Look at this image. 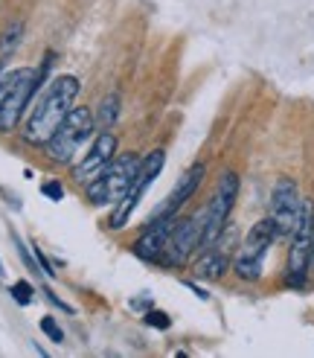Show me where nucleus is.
I'll use <instances>...</instances> for the list:
<instances>
[{"label":"nucleus","mask_w":314,"mask_h":358,"mask_svg":"<svg viewBox=\"0 0 314 358\" xmlns=\"http://www.w3.org/2000/svg\"><path fill=\"white\" fill-rule=\"evenodd\" d=\"M50 59L41 70H32V67H17L12 73L0 76V134H9L15 131V125L21 122L27 105L32 102V96L38 94L41 82L47 79V70H50Z\"/></svg>","instance_id":"obj_2"},{"label":"nucleus","mask_w":314,"mask_h":358,"mask_svg":"<svg viewBox=\"0 0 314 358\" xmlns=\"http://www.w3.org/2000/svg\"><path fill=\"white\" fill-rule=\"evenodd\" d=\"M117 114H119V96L117 94L105 96L102 105H99V114H96V129L111 131V125L117 122Z\"/></svg>","instance_id":"obj_14"},{"label":"nucleus","mask_w":314,"mask_h":358,"mask_svg":"<svg viewBox=\"0 0 314 358\" xmlns=\"http://www.w3.org/2000/svg\"><path fill=\"white\" fill-rule=\"evenodd\" d=\"M137 172H140L137 155H117L111 164L105 166V172L87 184V201L96 204V207H105V204L114 207L122 195L131 189Z\"/></svg>","instance_id":"obj_3"},{"label":"nucleus","mask_w":314,"mask_h":358,"mask_svg":"<svg viewBox=\"0 0 314 358\" xmlns=\"http://www.w3.org/2000/svg\"><path fill=\"white\" fill-rule=\"evenodd\" d=\"M41 192L47 195V199H52V201H61V199H64V187H61L59 181H47V184H41Z\"/></svg>","instance_id":"obj_19"},{"label":"nucleus","mask_w":314,"mask_h":358,"mask_svg":"<svg viewBox=\"0 0 314 358\" xmlns=\"http://www.w3.org/2000/svg\"><path fill=\"white\" fill-rule=\"evenodd\" d=\"M227 265H230V257H227V250H216V245H213V248L204 250L201 262L195 265V277H198V280H218V277L227 271Z\"/></svg>","instance_id":"obj_13"},{"label":"nucleus","mask_w":314,"mask_h":358,"mask_svg":"<svg viewBox=\"0 0 314 358\" xmlns=\"http://www.w3.org/2000/svg\"><path fill=\"white\" fill-rule=\"evenodd\" d=\"M79 96V79L76 76H59L52 79L50 87L44 91V96L35 102V108L27 120L24 137L35 146H44V143L56 134V129L64 122V117L73 108V102Z\"/></svg>","instance_id":"obj_1"},{"label":"nucleus","mask_w":314,"mask_h":358,"mask_svg":"<svg viewBox=\"0 0 314 358\" xmlns=\"http://www.w3.org/2000/svg\"><path fill=\"white\" fill-rule=\"evenodd\" d=\"M146 324H149V327H157V329H169L172 320H169L166 312H149V315H146Z\"/></svg>","instance_id":"obj_18"},{"label":"nucleus","mask_w":314,"mask_h":358,"mask_svg":"<svg viewBox=\"0 0 314 358\" xmlns=\"http://www.w3.org/2000/svg\"><path fill=\"white\" fill-rule=\"evenodd\" d=\"M0 76H3V62H0Z\"/></svg>","instance_id":"obj_21"},{"label":"nucleus","mask_w":314,"mask_h":358,"mask_svg":"<svg viewBox=\"0 0 314 358\" xmlns=\"http://www.w3.org/2000/svg\"><path fill=\"white\" fill-rule=\"evenodd\" d=\"M236 274H239L241 280H259V277H262V257L239 254V259H236Z\"/></svg>","instance_id":"obj_15"},{"label":"nucleus","mask_w":314,"mask_h":358,"mask_svg":"<svg viewBox=\"0 0 314 358\" xmlns=\"http://www.w3.org/2000/svg\"><path fill=\"white\" fill-rule=\"evenodd\" d=\"M279 239V227L276 222L268 216V219H259L253 227H251V234H248V242H244V250L241 254H251V257H265L268 254V248Z\"/></svg>","instance_id":"obj_12"},{"label":"nucleus","mask_w":314,"mask_h":358,"mask_svg":"<svg viewBox=\"0 0 314 358\" xmlns=\"http://www.w3.org/2000/svg\"><path fill=\"white\" fill-rule=\"evenodd\" d=\"M17 35H21V24H17V27H12V29H9L6 41H3V50H6V52H9V50H12L15 44H17Z\"/></svg>","instance_id":"obj_20"},{"label":"nucleus","mask_w":314,"mask_h":358,"mask_svg":"<svg viewBox=\"0 0 314 358\" xmlns=\"http://www.w3.org/2000/svg\"><path fill=\"white\" fill-rule=\"evenodd\" d=\"M12 297H15V303H21V306H29V303H32V294H35V289H32V285L27 282V280H21V282H15L12 285Z\"/></svg>","instance_id":"obj_16"},{"label":"nucleus","mask_w":314,"mask_h":358,"mask_svg":"<svg viewBox=\"0 0 314 358\" xmlns=\"http://www.w3.org/2000/svg\"><path fill=\"white\" fill-rule=\"evenodd\" d=\"M300 189L291 178H283V181H276L274 192H271V219L276 222L279 227V236H288L294 224H297V213H300Z\"/></svg>","instance_id":"obj_9"},{"label":"nucleus","mask_w":314,"mask_h":358,"mask_svg":"<svg viewBox=\"0 0 314 358\" xmlns=\"http://www.w3.org/2000/svg\"><path fill=\"white\" fill-rule=\"evenodd\" d=\"M94 129H96V120H94L91 111L87 108H70V114L56 129V134L44 143V149L56 164H70V160L76 157V152L91 140Z\"/></svg>","instance_id":"obj_4"},{"label":"nucleus","mask_w":314,"mask_h":358,"mask_svg":"<svg viewBox=\"0 0 314 358\" xmlns=\"http://www.w3.org/2000/svg\"><path fill=\"white\" fill-rule=\"evenodd\" d=\"M174 222H178V216H172V219H151L146 224V230H143V236L134 242V254L140 259H146V262H160Z\"/></svg>","instance_id":"obj_11"},{"label":"nucleus","mask_w":314,"mask_h":358,"mask_svg":"<svg viewBox=\"0 0 314 358\" xmlns=\"http://www.w3.org/2000/svg\"><path fill=\"white\" fill-rule=\"evenodd\" d=\"M114 155H117V134L114 131H99L91 143V149H87V155L73 166L76 184L87 187L94 178H99L105 172V166L114 160Z\"/></svg>","instance_id":"obj_8"},{"label":"nucleus","mask_w":314,"mask_h":358,"mask_svg":"<svg viewBox=\"0 0 314 358\" xmlns=\"http://www.w3.org/2000/svg\"><path fill=\"white\" fill-rule=\"evenodd\" d=\"M204 175H207V166L204 164H195V166H189L186 172H184V178L178 184H174V189L166 195V201L154 210V216L151 219H172V216H178V210L195 195V189L201 187V181H204Z\"/></svg>","instance_id":"obj_10"},{"label":"nucleus","mask_w":314,"mask_h":358,"mask_svg":"<svg viewBox=\"0 0 314 358\" xmlns=\"http://www.w3.org/2000/svg\"><path fill=\"white\" fill-rule=\"evenodd\" d=\"M204 213H195L192 219H184V222H174L172 234H169V242H166V250H163V265H172L178 268L189 259L192 250L201 248V236H204Z\"/></svg>","instance_id":"obj_7"},{"label":"nucleus","mask_w":314,"mask_h":358,"mask_svg":"<svg viewBox=\"0 0 314 358\" xmlns=\"http://www.w3.org/2000/svg\"><path fill=\"white\" fill-rule=\"evenodd\" d=\"M236 195H239V175L236 172H224L221 181L213 192V199L204 207V236H201V248H213L218 242V236L224 234V224L230 219L233 204H236Z\"/></svg>","instance_id":"obj_6"},{"label":"nucleus","mask_w":314,"mask_h":358,"mask_svg":"<svg viewBox=\"0 0 314 358\" xmlns=\"http://www.w3.org/2000/svg\"><path fill=\"white\" fill-rule=\"evenodd\" d=\"M314 259V204L303 201L297 213V224L291 230V250H288V285L306 282V271Z\"/></svg>","instance_id":"obj_5"},{"label":"nucleus","mask_w":314,"mask_h":358,"mask_svg":"<svg viewBox=\"0 0 314 358\" xmlns=\"http://www.w3.org/2000/svg\"><path fill=\"white\" fill-rule=\"evenodd\" d=\"M0 277H3V265H0Z\"/></svg>","instance_id":"obj_22"},{"label":"nucleus","mask_w":314,"mask_h":358,"mask_svg":"<svg viewBox=\"0 0 314 358\" xmlns=\"http://www.w3.org/2000/svg\"><path fill=\"white\" fill-rule=\"evenodd\" d=\"M41 332L50 335V341H56V344H64V332L59 329V324L52 317H41Z\"/></svg>","instance_id":"obj_17"}]
</instances>
